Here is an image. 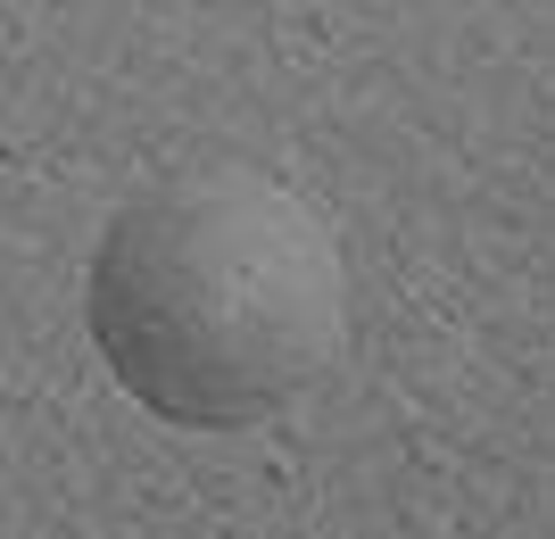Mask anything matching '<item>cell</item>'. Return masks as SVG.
I'll use <instances>...</instances> for the list:
<instances>
[{
    "instance_id": "obj_1",
    "label": "cell",
    "mask_w": 555,
    "mask_h": 539,
    "mask_svg": "<svg viewBox=\"0 0 555 539\" xmlns=\"http://www.w3.org/2000/svg\"><path fill=\"white\" fill-rule=\"evenodd\" d=\"M83 324L125 390L183 432H241L315 390L348 341L340 241L291 183L199 166L108 216Z\"/></svg>"
}]
</instances>
